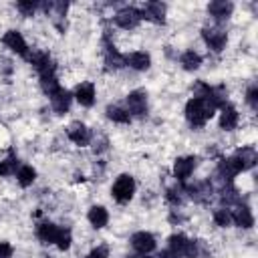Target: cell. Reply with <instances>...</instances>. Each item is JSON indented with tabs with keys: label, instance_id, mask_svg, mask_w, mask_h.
Returning a JSON list of instances; mask_svg holds the SVG:
<instances>
[{
	"label": "cell",
	"instance_id": "obj_1",
	"mask_svg": "<svg viewBox=\"0 0 258 258\" xmlns=\"http://www.w3.org/2000/svg\"><path fill=\"white\" fill-rule=\"evenodd\" d=\"M214 107L204 101V99H198V97H191L185 105V119L194 125V127H202L208 123V119H212L214 115Z\"/></svg>",
	"mask_w": 258,
	"mask_h": 258
},
{
	"label": "cell",
	"instance_id": "obj_2",
	"mask_svg": "<svg viewBox=\"0 0 258 258\" xmlns=\"http://www.w3.org/2000/svg\"><path fill=\"white\" fill-rule=\"evenodd\" d=\"M111 194H113V200L117 204H127L133 198V194H135V181H133V177L127 175V173L119 175L115 179L113 187H111Z\"/></svg>",
	"mask_w": 258,
	"mask_h": 258
},
{
	"label": "cell",
	"instance_id": "obj_3",
	"mask_svg": "<svg viewBox=\"0 0 258 258\" xmlns=\"http://www.w3.org/2000/svg\"><path fill=\"white\" fill-rule=\"evenodd\" d=\"M26 58L34 64V69L38 71V75H40V77H46V75H54V73H56V64H54V60L50 58V54H48V52L34 50V52H32V54H28Z\"/></svg>",
	"mask_w": 258,
	"mask_h": 258
},
{
	"label": "cell",
	"instance_id": "obj_4",
	"mask_svg": "<svg viewBox=\"0 0 258 258\" xmlns=\"http://www.w3.org/2000/svg\"><path fill=\"white\" fill-rule=\"evenodd\" d=\"M202 36H204L206 44H208L212 50H216V52H220V50L226 46V40H228L226 30H224V28H220V26L204 28V30H202Z\"/></svg>",
	"mask_w": 258,
	"mask_h": 258
},
{
	"label": "cell",
	"instance_id": "obj_5",
	"mask_svg": "<svg viewBox=\"0 0 258 258\" xmlns=\"http://www.w3.org/2000/svg\"><path fill=\"white\" fill-rule=\"evenodd\" d=\"M127 113L135 117L147 115V95L145 91H131L127 95Z\"/></svg>",
	"mask_w": 258,
	"mask_h": 258
},
{
	"label": "cell",
	"instance_id": "obj_6",
	"mask_svg": "<svg viewBox=\"0 0 258 258\" xmlns=\"http://www.w3.org/2000/svg\"><path fill=\"white\" fill-rule=\"evenodd\" d=\"M115 22H117L121 28L131 30V28H135V26L141 22V10H137V8H133V6H125V8H121V10L115 14Z\"/></svg>",
	"mask_w": 258,
	"mask_h": 258
},
{
	"label": "cell",
	"instance_id": "obj_7",
	"mask_svg": "<svg viewBox=\"0 0 258 258\" xmlns=\"http://www.w3.org/2000/svg\"><path fill=\"white\" fill-rule=\"evenodd\" d=\"M67 135H69V139L75 143V145H89V141H91V131H89V127L85 125V123H81V121H73L69 127H67Z\"/></svg>",
	"mask_w": 258,
	"mask_h": 258
},
{
	"label": "cell",
	"instance_id": "obj_8",
	"mask_svg": "<svg viewBox=\"0 0 258 258\" xmlns=\"http://www.w3.org/2000/svg\"><path fill=\"white\" fill-rule=\"evenodd\" d=\"M185 191L189 194L191 200H196L200 204H208L212 200L214 185H212V181H198L194 185H185Z\"/></svg>",
	"mask_w": 258,
	"mask_h": 258
},
{
	"label": "cell",
	"instance_id": "obj_9",
	"mask_svg": "<svg viewBox=\"0 0 258 258\" xmlns=\"http://www.w3.org/2000/svg\"><path fill=\"white\" fill-rule=\"evenodd\" d=\"M2 42L10 48V50H14L16 54H20V56H28V46H26V40L22 38V34L18 32V30H8L4 36H2Z\"/></svg>",
	"mask_w": 258,
	"mask_h": 258
},
{
	"label": "cell",
	"instance_id": "obj_10",
	"mask_svg": "<svg viewBox=\"0 0 258 258\" xmlns=\"http://www.w3.org/2000/svg\"><path fill=\"white\" fill-rule=\"evenodd\" d=\"M165 10H167V6L163 2H147L141 10V18L151 20L155 24H163L165 22Z\"/></svg>",
	"mask_w": 258,
	"mask_h": 258
},
{
	"label": "cell",
	"instance_id": "obj_11",
	"mask_svg": "<svg viewBox=\"0 0 258 258\" xmlns=\"http://www.w3.org/2000/svg\"><path fill=\"white\" fill-rule=\"evenodd\" d=\"M131 246L139 252V254H149V252H153L155 250V238H153V234H149V232H137V234H133L131 236Z\"/></svg>",
	"mask_w": 258,
	"mask_h": 258
},
{
	"label": "cell",
	"instance_id": "obj_12",
	"mask_svg": "<svg viewBox=\"0 0 258 258\" xmlns=\"http://www.w3.org/2000/svg\"><path fill=\"white\" fill-rule=\"evenodd\" d=\"M196 163H198V159H196L194 155L177 157L175 163H173V173H175V177H177L179 181H185V179L191 175V171L196 169Z\"/></svg>",
	"mask_w": 258,
	"mask_h": 258
},
{
	"label": "cell",
	"instance_id": "obj_13",
	"mask_svg": "<svg viewBox=\"0 0 258 258\" xmlns=\"http://www.w3.org/2000/svg\"><path fill=\"white\" fill-rule=\"evenodd\" d=\"M240 171H242V165H240V161H238V157H236V155L222 159V161H220V165H218V177L228 179V181H232V177H234V175H238Z\"/></svg>",
	"mask_w": 258,
	"mask_h": 258
},
{
	"label": "cell",
	"instance_id": "obj_14",
	"mask_svg": "<svg viewBox=\"0 0 258 258\" xmlns=\"http://www.w3.org/2000/svg\"><path fill=\"white\" fill-rule=\"evenodd\" d=\"M60 232H62V228H58L56 224H50V222H42L36 228V236L42 244H56Z\"/></svg>",
	"mask_w": 258,
	"mask_h": 258
},
{
	"label": "cell",
	"instance_id": "obj_15",
	"mask_svg": "<svg viewBox=\"0 0 258 258\" xmlns=\"http://www.w3.org/2000/svg\"><path fill=\"white\" fill-rule=\"evenodd\" d=\"M230 216H232V222H236V226H240V228H252L254 226L252 212L246 204H236V208L230 212Z\"/></svg>",
	"mask_w": 258,
	"mask_h": 258
},
{
	"label": "cell",
	"instance_id": "obj_16",
	"mask_svg": "<svg viewBox=\"0 0 258 258\" xmlns=\"http://www.w3.org/2000/svg\"><path fill=\"white\" fill-rule=\"evenodd\" d=\"M71 101H73V95L67 91V89H58L56 93L50 95V105L56 113H67L71 109Z\"/></svg>",
	"mask_w": 258,
	"mask_h": 258
},
{
	"label": "cell",
	"instance_id": "obj_17",
	"mask_svg": "<svg viewBox=\"0 0 258 258\" xmlns=\"http://www.w3.org/2000/svg\"><path fill=\"white\" fill-rule=\"evenodd\" d=\"M234 10V4L232 2H226V0H216V2H210L208 4V12L216 18V20H228L230 14Z\"/></svg>",
	"mask_w": 258,
	"mask_h": 258
},
{
	"label": "cell",
	"instance_id": "obj_18",
	"mask_svg": "<svg viewBox=\"0 0 258 258\" xmlns=\"http://www.w3.org/2000/svg\"><path fill=\"white\" fill-rule=\"evenodd\" d=\"M222 109V113H220V127L224 129V131H232V129H236V125H238V111L232 107V105H222L220 107Z\"/></svg>",
	"mask_w": 258,
	"mask_h": 258
},
{
	"label": "cell",
	"instance_id": "obj_19",
	"mask_svg": "<svg viewBox=\"0 0 258 258\" xmlns=\"http://www.w3.org/2000/svg\"><path fill=\"white\" fill-rule=\"evenodd\" d=\"M75 99L83 107H91L95 103V87H93V83H81L75 89Z\"/></svg>",
	"mask_w": 258,
	"mask_h": 258
},
{
	"label": "cell",
	"instance_id": "obj_20",
	"mask_svg": "<svg viewBox=\"0 0 258 258\" xmlns=\"http://www.w3.org/2000/svg\"><path fill=\"white\" fill-rule=\"evenodd\" d=\"M236 157H238V161L242 165V171L244 169H252L256 165V161H258V153H256L254 147H242V149H238L236 151Z\"/></svg>",
	"mask_w": 258,
	"mask_h": 258
},
{
	"label": "cell",
	"instance_id": "obj_21",
	"mask_svg": "<svg viewBox=\"0 0 258 258\" xmlns=\"http://www.w3.org/2000/svg\"><path fill=\"white\" fill-rule=\"evenodd\" d=\"M125 62L131 67V69H135V71H147L149 69V64H151V58H149V54L147 52H131L129 56H125Z\"/></svg>",
	"mask_w": 258,
	"mask_h": 258
},
{
	"label": "cell",
	"instance_id": "obj_22",
	"mask_svg": "<svg viewBox=\"0 0 258 258\" xmlns=\"http://www.w3.org/2000/svg\"><path fill=\"white\" fill-rule=\"evenodd\" d=\"M87 218H89L91 226H95V228H103V226H107V222H109V214H107V210H105L103 206H93V208L89 210Z\"/></svg>",
	"mask_w": 258,
	"mask_h": 258
},
{
	"label": "cell",
	"instance_id": "obj_23",
	"mask_svg": "<svg viewBox=\"0 0 258 258\" xmlns=\"http://www.w3.org/2000/svg\"><path fill=\"white\" fill-rule=\"evenodd\" d=\"M187 248H189V240L183 234H171L169 236V250L175 256H185L187 254Z\"/></svg>",
	"mask_w": 258,
	"mask_h": 258
},
{
	"label": "cell",
	"instance_id": "obj_24",
	"mask_svg": "<svg viewBox=\"0 0 258 258\" xmlns=\"http://www.w3.org/2000/svg\"><path fill=\"white\" fill-rule=\"evenodd\" d=\"M187 258H208L210 256V248L206 246L204 240H189V248H187Z\"/></svg>",
	"mask_w": 258,
	"mask_h": 258
},
{
	"label": "cell",
	"instance_id": "obj_25",
	"mask_svg": "<svg viewBox=\"0 0 258 258\" xmlns=\"http://www.w3.org/2000/svg\"><path fill=\"white\" fill-rule=\"evenodd\" d=\"M179 62H181V67H183L185 71H196V69L202 64V56H200L198 52H194V50H187V52L181 54Z\"/></svg>",
	"mask_w": 258,
	"mask_h": 258
},
{
	"label": "cell",
	"instance_id": "obj_26",
	"mask_svg": "<svg viewBox=\"0 0 258 258\" xmlns=\"http://www.w3.org/2000/svg\"><path fill=\"white\" fill-rule=\"evenodd\" d=\"M105 113H107V117H109L111 121H115V123H129V121H131V115H129L125 109L117 107V105H109Z\"/></svg>",
	"mask_w": 258,
	"mask_h": 258
},
{
	"label": "cell",
	"instance_id": "obj_27",
	"mask_svg": "<svg viewBox=\"0 0 258 258\" xmlns=\"http://www.w3.org/2000/svg\"><path fill=\"white\" fill-rule=\"evenodd\" d=\"M16 177H18V183H20L22 187H28V185H32V181H34V177H36V171H34L30 165H22V167L18 169Z\"/></svg>",
	"mask_w": 258,
	"mask_h": 258
},
{
	"label": "cell",
	"instance_id": "obj_28",
	"mask_svg": "<svg viewBox=\"0 0 258 258\" xmlns=\"http://www.w3.org/2000/svg\"><path fill=\"white\" fill-rule=\"evenodd\" d=\"M40 87H42V91H44L48 97L60 89V85H58V81H56V75H46V77H40Z\"/></svg>",
	"mask_w": 258,
	"mask_h": 258
},
{
	"label": "cell",
	"instance_id": "obj_29",
	"mask_svg": "<svg viewBox=\"0 0 258 258\" xmlns=\"http://www.w3.org/2000/svg\"><path fill=\"white\" fill-rule=\"evenodd\" d=\"M16 165H18V157L14 155V151H10V155L0 161V175H12L16 171Z\"/></svg>",
	"mask_w": 258,
	"mask_h": 258
},
{
	"label": "cell",
	"instance_id": "obj_30",
	"mask_svg": "<svg viewBox=\"0 0 258 258\" xmlns=\"http://www.w3.org/2000/svg\"><path fill=\"white\" fill-rule=\"evenodd\" d=\"M214 222H216V226H220V228H228V226L232 224L230 210H226V208H218V210H214Z\"/></svg>",
	"mask_w": 258,
	"mask_h": 258
},
{
	"label": "cell",
	"instance_id": "obj_31",
	"mask_svg": "<svg viewBox=\"0 0 258 258\" xmlns=\"http://www.w3.org/2000/svg\"><path fill=\"white\" fill-rule=\"evenodd\" d=\"M183 189H179V187H169L167 189V194H165V198H167V202L171 204V206H181V202H183Z\"/></svg>",
	"mask_w": 258,
	"mask_h": 258
},
{
	"label": "cell",
	"instance_id": "obj_32",
	"mask_svg": "<svg viewBox=\"0 0 258 258\" xmlns=\"http://www.w3.org/2000/svg\"><path fill=\"white\" fill-rule=\"evenodd\" d=\"M16 8L22 12V16H32L34 10L38 8V2H32V0H22L16 4Z\"/></svg>",
	"mask_w": 258,
	"mask_h": 258
},
{
	"label": "cell",
	"instance_id": "obj_33",
	"mask_svg": "<svg viewBox=\"0 0 258 258\" xmlns=\"http://www.w3.org/2000/svg\"><path fill=\"white\" fill-rule=\"evenodd\" d=\"M71 242H73V238H71V230L62 228V232H60V236H58V240H56L58 250H69V248H71Z\"/></svg>",
	"mask_w": 258,
	"mask_h": 258
},
{
	"label": "cell",
	"instance_id": "obj_34",
	"mask_svg": "<svg viewBox=\"0 0 258 258\" xmlns=\"http://www.w3.org/2000/svg\"><path fill=\"white\" fill-rule=\"evenodd\" d=\"M246 103L256 111L258 109V87H250L246 93Z\"/></svg>",
	"mask_w": 258,
	"mask_h": 258
},
{
	"label": "cell",
	"instance_id": "obj_35",
	"mask_svg": "<svg viewBox=\"0 0 258 258\" xmlns=\"http://www.w3.org/2000/svg\"><path fill=\"white\" fill-rule=\"evenodd\" d=\"M89 258H109V250L107 246H97L89 252Z\"/></svg>",
	"mask_w": 258,
	"mask_h": 258
},
{
	"label": "cell",
	"instance_id": "obj_36",
	"mask_svg": "<svg viewBox=\"0 0 258 258\" xmlns=\"http://www.w3.org/2000/svg\"><path fill=\"white\" fill-rule=\"evenodd\" d=\"M12 256V246L8 242H0V258H10Z\"/></svg>",
	"mask_w": 258,
	"mask_h": 258
},
{
	"label": "cell",
	"instance_id": "obj_37",
	"mask_svg": "<svg viewBox=\"0 0 258 258\" xmlns=\"http://www.w3.org/2000/svg\"><path fill=\"white\" fill-rule=\"evenodd\" d=\"M157 258H177V256H175L171 250H163V252L157 254Z\"/></svg>",
	"mask_w": 258,
	"mask_h": 258
},
{
	"label": "cell",
	"instance_id": "obj_38",
	"mask_svg": "<svg viewBox=\"0 0 258 258\" xmlns=\"http://www.w3.org/2000/svg\"><path fill=\"white\" fill-rule=\"evenodd\" d=\"M129 258H145V256H129Z\"/></svg>",
	"mask_w": 258,
	"mask_h": 258
},
{
	"label": "cell",
	"instance_id": "obj_39",
	"mask_svg": "<svg viewBox=\"0 0 258 258\" xmlns=\"http://www.w3.org/2000/svg\"><path fill=\"white\" fill-rule=\"evenodd\" d=\"M42 258H50V256H42Z\"/></svg>",
	"mask_w": 258,
	"mask_h": 258
}]
</instances>
